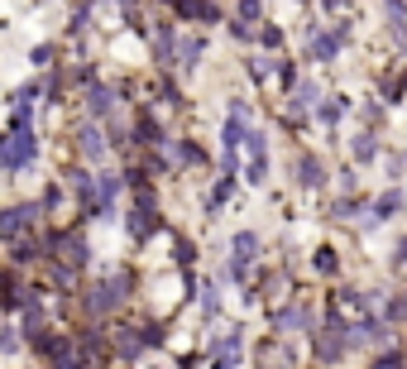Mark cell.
<instances>
[{
  "label": "cell",
  "mask_w": 407,
  "mask_h": 369,
  "mask_svg": "<svg viewBox=\"0 0 407 369\" xmlns=\"http://www.w3.org/2000/svg\"><path fill=\"white\" fill-rule=\"evenodd\" d=\"M34 154H39V139H34L29 130H10L5 144H0V168H5V173H20Z\"/></svg>",
  "instance_id": "obj_1"
},
{
  "label": "cell",
  "mask_w": 407,
  "mask_h": 369,
  "mask_svg": "<svg viewBox=\"0 0 407 369\" xmlns=\"http://www.w3.org/2000/svg\"><path fill=\"white\" fill-rule=\"evenodd\" d=\"M312 350H316V360H326V365H331V360H340V355L350 350V336H345L340 316H331V321H326L321 331L312 336Z\"/></svg>",
  "instance_id": "obj_2"
},
{
  "label": "cell",
  "mask_w": 407,
  "mask_h": 369,
  "mask_svg": "<svg viewBox=\"0 0 407 369\" xmlns=\"http://www.w3.org/2000/svg\"><path fill=\"white\" fill-rule=\"evenodd\" d=\"M125 288H130V273L120 268V273H115L110 283H101V288H91V297H86V312H91V316L110 312V307H115V302L125 297Z\"/></svg>",
  "instance_id": "obj_3"
},
{
  "label": "cell",
  "mask_w": 407,
  "mask_h": 369,
  "mask_svg": "<svg viewBox=\"0 0 407 369\" xmlns=\"http://www.w3.org/2000/svg\"><path fill=\"white\" fill-rule=\"evenodd\" d=\"M345 39H350V29H345V25H335L331 34H316V39L307 44V58H312V63H331L335 53L345 48Z\"/></svg>",
  "instance_id": "obj_4"
},
{
  "label": "cell",
  "mask_w": 407,
  "mask_h": 369,
  "mask_svg": "<svg viewBox=\"0 0 407 369\" xmlns=\"http://www.w3.org/2000/svg\"><path fill=\"white\" fill-rule=\"evenodd\" d=\"M48 250H62V259L72 264V268H86L91 264V245L81 235H48Z\"/></svg>",
  "instance_id": "obj_5"
},
{
  "label": "cell",
  "mask_w": 407,
  "mask_h": 369,
  "mask_svg": "<svg viewBox=\"0 0 407 369\" xmlns=\"http://www.w3.org/2000/svg\"><path fill=\"white\" fill-rule=\"evenodd\" d=\"M230 250H235V259H230V278H244V268H249L254 254H259V235H254V231H240Z\"/></svg>",
  "instance_id": "obj_6"
},
{
  "label": "cell",
  "mask_w": 407,
  "mask_h": 369,
  "mask_svg": "<svg viewBox=\"0 0 407 369\" xmlns=\"http://www.w3.org/2000/svg\"><path fill=\"white\" fill-rule=\"evenodd\" d=\"M249 183H269V144L259 130H249Z\"/></svg>",
  "instance_id": "obj_7"
},
{
  "label": "cell",
  "mask_w": 407,
  "mask_h": 369,
  "mask_svg": "<svg viewBox=\"0 0 407 369\" xmlns=\"http://www.w3.org/2000/svg\"><path fill=\"white\" fill-rule=\"evenodd\" d=\"M34 216H39L34 207H10L5 216H0V235H5V240H20L29 226H34Z\"/></svg>",
  "instance_id": "obj_8"
},
{
  "label": "cell",
  "mask_w": 407,
  "mask_h": 369,
  "mask_svg": "<svg viewBox=\"0 0 407 369\" xmlns=\"http://www.w3.org/2000/svg\"><path fill=\"white\" fill-rule=\"evenodd\" d=\"M67 187L77 192V202H81V207L91 211V216H96V192H101V183H96L91 173H81V168H72V173H67Z\"/></svg>",
  "instance_id": "obj_9"
},
{
  "label": "cell",
  "mask_w": 407,
  "mask_h": 369,
  "mask_svg": "<svg viewBox=\"0 0 407 369\" xmlns=\"http://www.w3.org/2000/svg\"><path fill=\"white\" fill-rule=\"evenodd\" d=\"M240 350H244V331H240V326H230V336L216 345V365H211V369H235V365H240Z\"/></svg>",
  "instance_id": "obj_10"
},
{
  "label": "cell",
  "mask_w": 407,
  "mask_h": 369,
  "mask_svg": "<svg viewBox=\"0 0 407 369\" xmlns=\"http://www.w3.org/2000/svg\"><path fill=\"white\" fill-rule=\"evenodd\" d=\"M159 207H135L130 211V240H149V231H159Z\"/></svg>",
  "instance_id": "obj_11"
},
{
  "label": "cell",
  "mask_w": 407,
  "mask_h": 369,
  "mask_svg": "<svg viewBox=\"0 0 407 369\" xmlns=\"http://www.w3.org/2000/svg\"><path fill=\"white\" fill-rule=\"evenodd\" d=\"M34 350H39L44 360H53V365H62V360L72 355V341H67V336H39V341H34Z\"/></svg>",
  "instance_id": "obj_12"
},
{
  "label": "cell",
  "mask_w": 407,
  "mask_h": 369,
  "mask_svg": "<svg viewBox=\"0 0 407 369\" xmlns=\"http://www.w3.org/2000/svg\"><path fill=\"white\" fill-rule=\"evenodd\" d=\"M120 187H125V178H120V173H106V178H101V192H96V216H110L115 197H120Z\"/></svg>",
  "instance_id": "obj_13"
},
{
  "label": "cell",
  "mask_w": 407,
  "mask_h": 369,
  "mask_svg": "<svg viewBox=\"0 0 407 369\" xmlns=\"http://www.w3.org/2000/svg\"><path fill=\"white\" fill-rule=\"evenodd\" d=\"M178 20H201V25H220V20H225V10H220V5H201V0H196V5H178Z\"/></svg>",
  "instance_id": "obj_14"
},
{
  "label": "cell",
  "mask_w": 407,
  "mask_h": 369,
  "mask_svg": "<svg viewBox=\"0 0 407 369\" xmlns=\"http://www.w3.org/2000/svg\"><path fill=\"white\" fill-rule=\"evenodd\" d=\"M293 173H298L302 187H321V183H326V178H321V158H316V154H302Z\"/></svg>",
  "instance_id": "obj_15"
},
{
  "label": "cell",
  "mask_w": 407,
  "mask_h": 369,
  "mask_svg": "<svg viewBox=\"0 0 407 369\" xmlns=\"http://www.w3.org/2000/svg\"><path fill=\"white\" fill-rule=\"evenodd\" d=\"M77 144H81V154H86V158H101V154H106V134L96 130V125H81Z\"/></svg>",
  "instance_id": "obj_16"
},
{
  "label": "cell",
  "mask_w": 407,
  "mask_h": 369,
  "mask_svg": "<svg viewBox=\"0 0 407 369\" xmlns=\"http://www.w3.org/2000/svg\"><path fill=\"white\" fill-rule=\"evenodd\" d=\"M374 341H388V331H383L379 321H359V326H350V345H374Z\"/></svg>",
  "instance_id": "obj_17"
},
{
  "label": "cell",
  "mask_w": 407,
  "mask_h": 369,
  "mask_svg": "<svg viewBox=\"0 0 407 369\" xmlns=\"http://www.w3.org/2000/svg\"><path fill=\"white\" fill-rule=\"evenodd\" d=\"M115 350H120L125 360H135L139 350H144V336H135V326H120V331H115Z\"/></svg>",
  "instance_id": "obj_18"
},
{
  "label": "cell",
  "mask_w": 407,
  "mask_h": 369,
  "mask_svg": "<svg viewBox=\"0 0 407 369\" xmlns=\"http://www.w3.org/2000/svg\"><path fill=\"white\" fill-rule=\"evenodd\" d=\"M135 144H163V130H159V120L154 115H139V125H135Z\"/></svg>",
  "instance_id": "obj_19"
},
{
  "label": "cell",
  "mask_w": 407,
  "mask_h": 369,
  "mask_svg": "<svg viewBox=\"0 0 407 369\" xmlns=\"http://www.w3.org/2000/svg\"><path fill=\"white\" fill-rule=\"evenodd\" d=\"M110 105H115V91H110V86H91V91H86V110H91V115H106Z\"/></svg>",
  "instance_id": "obj_20"
},
{
  "label": "cell",
  "mask_w": 407,
  "mask_h": 369,
  "mask_svg": "<svg viewBox=\"0 0 407 369\" xmlns=\"http://www.w3.org/2000/svg\"><path fill=\"white\" fill-rule=\"evenodd\" d=\"M154 44H159V63L168 67V63H173V25H159V29H154Z\"/></svg>",
  "instance_id": "obj_21"
},
{
  "label": "cell",
  "mask_w": 407,
  "mask_h": 369,
  "mask_svg": "<svg viewBox=\"0 0 407 369\" xmlns=\"http://www.w3.org/2000/svg\"><path fill=\"white\" fill-rule=\"evenodd\" d=\"M25 326H29V341L44 336V331H39V326H44V307H39V302H25Z\"/></svg>",
  "instance_id": "obj_22"
},
{
  "label": "cell",
  "mask_w": 407,
  "mask_h": 369,
  "mask_svg": "<svg viewBox=\"0 0 407 369\" xmlns=\"http://www.w3.org/2000/svg\"><path fill=\"white\" fill-rule=\"evenodd\" d=\"M316 101H321V86H316V82H302L298 96H293V105H298V110H307V105H316Z\"/></svg>",
  "instance_id": "obj_23"
},
{
  "label": "cell",
  "mask_w": 407,
  "mask_h": 369,
  "mask_svg": "<svg viewBox=\"0 0 407 369\" xmlns=\"http://www.w3.org/2000/svg\"><path fill=\"white\" fill-rule=\"evenodd\" d=\"M393 211H403V192L393 187V192H383L379 202H374V216H393Z\"/></svg>",
  "instance_id": "obj_24"
},
{
  "label": "cell",
  "mask_w": 407,
  "mask_h": 369,
  "mask_svg": "<svg viewBox=\"0 0 407 369\" xmlns=\"http://www.w3.org/2000/svg\"><path fill=\"white\" fill-rule=\"evenodd\" d=\"M201 39H182V48H178V58H182V67H196V58H201Z\"/></svg>",
  "instance_id": "obj_25"
},
{
  "label": "cell",
  "mask_w": 407,
  "mask_h": 369,
  "mask_svg": "<svg viewBox=\"0 0 407 369\" xmlns=\"http://www.w3.org/2000/svg\"><path fill=\"white\" fill-rule=\"evenodd\" d=\"M201 312H206V316H216V312H220V292H216V283H206V288H201Z\"/></svg>",
  "instance_id": "obj_26"
},
{
  "label": "cell",
  "mask_w": 407,
  "mask_h": 369,
  "mask_svg": "<svg viewBox=\"0 0 407 369\" xmlns=\"http://www.w3.org/2000/svg\"><path fill=\"white\" fill-rule=\"evenodd\" d=\"M379 154V144H374V134H359V139H354V158H364V163H369V158Z\"/></svg>",
  "instance_id": "obj_27"
},
{
  "label": "cell",
  "mask_w": 407,
  "mask_h": 369,
  "mask_svg": "<svg viewBox=\"0 0 407 369\" xmlns=\"http://www.w3.org/2000/svg\"><path fill=\"white\" fill-rule=\"evenodd\" d=\"M316 268H321V273H335V268H340L335 250H316Z\"/></svg>",
  "instance_id": "obj_28"
},
{
  "label": "cell",
  "mask_w": 407,
  "mask_h": 369,
  "mask_svg": "<svg viewBox=\"0 0 407 369\" xmlns=\"http://www.w3.org/2000/svg\"><path fill=\"white\" fill-rule=\"evenodd\" d=\"M178 158H182V163H206V154H201V149H196V144H178Z\"/></svg>",
  "instance_id": "obj_29"
},
{
  "label": "cell",
  "mask_w": 407,
  "mask_h": 369,
  "mask_svg": "<svg viewBox=\"0 0 407 369\" xmlns=\"http://www.w3.org/2000/svg\"><path fill=\"white\" fill-rule=\"evenodd\" d=\"M86 25H91V5H77V10H72V34H81Z\"/></svg>",
  "instance_id": "obj_30"
},
{
  "label": "cell",
  "mask_w": 407,
  "mask_h": 369,
  "mask_svg": "<svg viewBox=\"0 0 407 369\" xmlns=\"http://www.w3.org/2000/svg\"><path fill=\"white\" fill-rule=\"evenodd\" d=\"M340 105H345V101H326L321 110H316V115H321L326 125H335V120H340Z\"/></svg>",
  "instance_id": "obj_31"
},
{
  "label": "cell",
  "mask_w": 407,
  "mask_h": 369,
  "mask_svg": "<svg viewBox=\"0 0 407 369\" xmlns=\"http://www.w3.org/2000/svg\"><path fill=\"white\" fill-rule=\"evenodd\" d=\"M374 369H403V355H398V350H388V355L374 360Z\"/></svg>",
  "instance_id": "obj_32"
},
{
  "label": "cell",
  "mask_w": 407,
  "mask_h": 369,
  "mask_svg": "<svg viewBox=\"0 0 407 369\" xmlns=\"http://www.w3.org/2000/svg\"><path fill=\"white\" fill-rule=\"evenodd\" d=\"M388 321H407V297H398V302H388Z\"/></svg>",
  "instance_id": "obj_33"
},
{
  "label": "cell",
  "mask_w": 407,
  "mask_h": 369,
  "mask_svg": "<svg viewBox=\"0 0 407 369\" xmlns=\"http://www.w3.org/2000/svg\"><path fill=\"white\" fill-rule=\"evenodd\" d=\"M48 63H53V48H48V44H39V48H34V67H48Z\"/></svg>",
  "instance_id": "obj_34"
},
{
  "label": "cell",
  "mask_w": 407,
  "mask_h": 369,
  "mask_svg": "<svg viewBox=\"0 0 407 369\" xmlns=\"http://www.w3.org/2000/svg\"><path fill=\"white\" fill-rule=\"evenodd\" d=\"M139 336H144V345H159L163 341V326H139Z\"/></svg>",
  "instance_id": "obj_35"
},
{
  "label": "cell",
  "mask_w": 407,
  "mask_h": 369,
  "mask_svg": "<svg viewBox=\"0 0 407 369\" xmlns=\"http://www.w3.org/2000/svg\"><path fill=\"white\" fill-rule=\"evenodd\" d=\"M0 350H5V355H10V350H20V336H15V326H10V331L0 336Z\"/></svg>",
  "instance_id": "obj_36"
},
{
  "label": "cell",
  "mask_w": 407,
  "mask_h": 369,
  "mask_svg": "<svg viewBox=\"0 0 407 369\" xmlns=\"http://www.w3.org/2000/svg\"><path fill=\"white\" fill-rule=\"evenodd\" d=\"M331 216H335V221H345V216H354V202H335V207H331Z\"/></svg>",
  "instance_id": "obj_37"
},
{
  "label": "cell",
  "mask_w": 407,
  "mask_h": 369,
  "mask_svg": "<svg viewBox=\"0 0 407 369\" xmlns=\"http://www.w3.org/2000/svg\"><path fill=\"white\" fill-rule=\"evenodd\" d=\"M259 15H264V10H259L254 0H244V5H240V20H259Z\"/></svg>",
  "instance_id": "obj_38"
},
{
  "label": "cell",
  "mask_w": 407,
  "mask_h": 369,
  "mask_svg": "<svg viewBox=\"0 0 407 369\" xmlns=\"http://www.w3.org/2000/svg\"><path fill=\"white\" fill-rule=\"evenodd\" d=\"M163 96H168V105H182V91H178L173 82H163Z\"/></svg>",
  "instance_id": "obj_39"
},
{
  "label": "cell",
  "mask_w": 407,
  "mask_h": 369,
  "mask_svg": "<svg viewBox=\"0 0 407 369\" xmlns=\"http://www.w3.org/2000/svg\"><path fill=\"white\" fill-rule=\"evenodd\" d=\"M53 369H86V355H67L62 365H53Z\"/></svg>",
  "instance_id": "obj_40"
},
{
  "label": "cell",
  "mask_w": 407,
  "mask_h": 369,
  "mask_svg": "<svg viewBox=\"0 0 407 369\" xmlns=\"http://www.w3.org/2000/svg\"><path fill=\"white\" fill-rule=\"evenodd\" d=\"M259 39H264V44H269V48H278V44H283V29H264V34H259Z\"/></svg>",
  "instance_id": "obj_41"
}]
</instances>
